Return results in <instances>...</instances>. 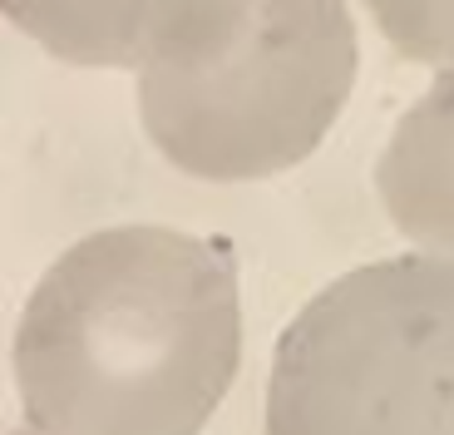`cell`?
Instances as JSON below:
<instances>
[{
	"instance_id": "3957f363",
	"label": "cell",
	"mask_w": 454,
	"mask_h": 435,
	"mask_svg": "<svg viewBox=\"0 0 454 435\" xmlns=\"http://www.w3.org/2000/svg\"><path fill=\"white\" fill-rule=\"evenodd\" d=\"M356 69L361 40L346 0H252L223 50L138 75V119L178 173L272 178L326 144Z\"/></svg>"
},
{
	"instance_id": "277c9868",
	"label": "cell",
	"mask_w": 454,
	"mask_h": 435,
	"mask_svg": "<svg viewBox=\"0 0 454 435\" xmlns=\"http://www.w3.org/2000/svg\"><path fill=\"white\" fill-rule=\"evenodd\" d=\"M252 0H5L15 30L84 69H168L223 50Z\"/></svg>"
},
{
	"instance_id": "5b68a950",
	"label": "cell",
	"mask_w": 454,
	"mask_h": 435,
	"mask_svg": "<svg viewBox=\"0 0 454 435\" xmlns=\"http://www.w3.org/2000/svg\"><path fill=\"white\" fill-rule=\"evenodd\" d=\"M375 194L400 238L454 257V69H434V84L390 129L375 159Z\"/></svg>"
},
{
	"instance_id": "8992f818",
	"label": "cell",
	"mask_w": 454,
	"mask_h": 435,
	"mask_svg": "<svg viewBox=\"0 0 454 435\" xmlns=\"http://www.w3.org/2000/svg\"><path fill=\"white\" fill-rule=\"evenodd\" d=\"M400 59L454 69V0H365Z\"/></svg>"
},
{
	"instance_id": "7a4b0ae2",
	"label": "cell",
	"mask_w": 454,
	"mask_h": 435,
	"mask_svg": "<svg viewBox=\"0 0 454 435\" xmlns=\"http://www.w3.org/2000/svg\"><path fill=\"white\" fill-rule=\"evenodd\" d=\"M262 435H454V257L326 282L277 336Z\"/></svg>"
},
{
	"instance_id": "6da1fadb",
	"label": "cell",
	"mask_w": 454,
	"mask_h": 435,
	"mask_svg": "<svg viewBox=\"0 0 454 435\" xmlns=\"http://www.w3.org/2000/svg\"><path fill=\"white\" fill-rule=\"evenodd\" d=\"M238 367L242 282L227 242L159 223L65 248L11 342L35 435H203Z\"/></svg>"
}]
</instances>
